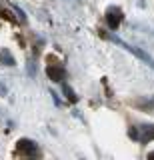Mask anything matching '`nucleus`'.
Listing matches in <instances>:
<instances>
[{"instance_id":"2","label":"nucleus","mask_w":154,"mask_h":160,"mask_svg":"<svg viewBox=\"0 0 154 160\" xmlns=\"http://www.w3.org/2000/svg\"><path fill=\"white\" fill-rule=\"evenodd\" d=\"M18 150H20V152H24V154H28V156H36V154H38L36 142H32V140H28V138L18 140Z\"/></svg>"},{"instance_id":"9","label":"nucleus","mask_w":154,"mask_h":160,"mask_svg":"<svg viewBox=\"0 0 154 160\" xmlns=\"http://www.w3.org/2000/svg\"><path fill=\"white\" fill-rule=\"evenodd\" d=\"M148 158H150V160H152V158H154V152H150V154H148Z\"/></svg>"},{"instance_id":"6","label":"nucleus","mask_w":154,"mask_h":160,"mask_svg":"<svg viewBox=\"0 0 154 160\" xmlns=\"http://www.w3.org/2000/svg\"><path fill=\"white\" fill-rule=\"evenodd\" d=\"M144 134L140 136V142H148V140L154 138V126H144Z\"/></svg>"},{"instance_id":"7","label":"nucleus","mask_w":154,"mask_h":160,"mask_svg":"<svg viewBox=\"0 0 154 160\" xmlns=\"http://www.w3.org/2000/svg\"><path fill=\"white\" fill-rule=\"evenodd\" d=\"M64 94H66V96H68V100H70V102H76V100H78V96H76V94H74V90L70 88V86H68V84H64Z\"/></svg>"},{"instance_id":"1","label":"nucleus","mask_w":154,"mask_h":160,"mask_svg":"<svg viewBox=\"0 0 154 160\" xmlns=\"http://www.w3.org/2000/svg\"><path fill=\"white\" fill-rule=\"evenodd\" d=\"M102 36H106V38H110V40H112V42H116V44H118V46H122V48H126V50H128V52H130V54H134V56H136V58H140V60H144V62H146V64H148V66H152V68H154V60H152V56H148V54H146V52H144V50H140V48H136V46H130V44H128V42H124V40H122V38H118V36H114V34H104V32H102Z\"/></svg>"},{"instance_id":"8","label":"nucleus","mask_w":154,"mask_h":160,"mask_svg":"<svg viewBox=\"0 0 154 160\" xmlns=\"http://www.w3.org/2000/svg\"><path fill=\"white\" fill-rule=\"evenodd\" d=\"M14 10H16V12H18V16H20V20H22V22H26V14H24L22 10L16 6V4H14Z\"/></svg>"},{"instance_id":"3","label":"nucleus","mask_w":154,"mask_h":160,"mask_svg":"<svg viewBox=\"0 0 154 160\" xmlns=\"http://www.w3.org/2000/svg\"><path fill=\"white\" fill-rule=\"evenodd\" d=\"M106 22H108V26H110L112 30L118 28V26H120V22H122V12H120L118 8H108V12H106Z\"/></svg>"},{"instance_id":"5","label":"nucleus","mask_w":154,"mask_h":160,"mask_svg":"<svg viewBox=\"0 0 154 160\" xmlns=\"http://www.w3.org/2000/svg\"><path fill=\"white\" fill-rule=\"evenodd\" d=\"M0 62H2L4 66H16V60L12 58V54L8 52V50H0Z\"/></svg>"},{"instance_id":"4","label":"nucleus","mask_w":154,"mask_h":160,"mask_svg":"<svg viewBox=\"0 0 154 160\" xmlns=\"http://www.w3.org/2000/svg\"><path fill=\"white\" fill-rule=\"evenodd\" d=\"M46 74H48V78H50V80H54V82H62L64 76H66V72H64L62 66H48L46 68Z\"/></svg>"}]
</instances>
